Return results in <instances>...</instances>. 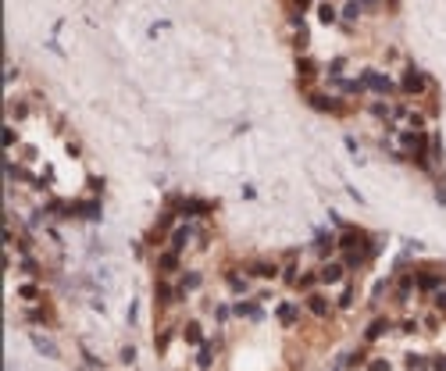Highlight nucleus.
<instances>
[{
  "label": "nucleus",
  "instance_id": "f257e3e1",
  "mask_svg": "<svg viewBox=\"0 0 446 371\" xmlns=\"http://www.w3.org/2000/svg\"><path fill=\"white\" fill-rule=\"evenodd\" d=\"M400 90H403V93H425V90H428V79H425L421 71H403Z\"/></svg>",
  "mask_w": 446,
  "mask_h": 371
},
{
  "label": "nucleus",
  "instance_id": "f03ea898",
  "mask_svg": "<svg viewBox=\"0 0 446 371\" xmlns=\"http://www.w3.org/2000/svg\"><path fill=\"white\" fill-rule=\"evenodd\" d=\"M343 275H346V264H339V261H329L325 268L318 271V278L325 282V285H339V282H343Z\"/></svg>",
  "mask_w": 446,
  "mask_h": 371
},
{
  "label": "nucleus",
  "instance_id": "7ed1b4c3",
  "mask_svg": "<svg viewBox=\"0 0 446 371\" xmlns=\"http://www.w3.org/2000/svg\"><path fill=\"white\" fill-rule=\"evenodd\" d=\"M211 211V203H204V200H179V214L182 218H204Z\"/></svg>",
  "mask_w": 446,
  "mask_h": 371
},
{
  "label": "nucleus",
  "instance_id": "20e7f679",
  "mask_svg": "<svg viewBox=\"0 0 446 371\" xmlns=\"http://www.w3.org/2000/svg\"><path fill=\"white\" fill-rule=\"evenodd\" d=\"M29 343L39 350V353H43V357H50V360H57L61 353H57V343H50L47 336H39V332H29Z\"/></svg>",
  "mask_w": 446,
  "mask_h": 371
},
{
  "label": "nucleus",
  "instance_id": "39448f33",
  "mask_svg": "<svg viewBox=\"0 0 446 371\" xmlns=\"http://www.w3.org/2000/svg\"><path fill=\"white\" fill-rule=\"evenodd\" d=\"M307 104H311V107H318V111H332V114H336V111H343V104H336V100H332V97H325V93H307Z\"/></svg>",
  "mask_w": 446,
  "mask_h": 371
},
{
  "label": "nucleus",
  "instance_id": "423d86ee",
  "mask_svg": "<svg viewBox=\"0 0 446 371\" xmlns=\"http://www.w3.org/2000/svg\"><path fill=\"white\" fill-rule=\"evenodd\" d=\"M157 271H161V275H175V271H179V250H172V254H161V261H157Z\"/></svg>",
  "mask_w": 446,
  "mask_h": 371
},
{
  "label": "nucleus",
  "instance_id": "0eeeda50",
  "mask_svg": "<svg viewBox=\"0 0 446 371\" xmlns=\"http://www.w3.org/2000/svg\"><path fill=\"white\" fill-rule=\"evenodd\" d=\"M250 275H254V278H275L278 268H275L271 261H254V264H250Z\"/></svg>",
  "mask_w": 446,
  "mask_h": 371
},
{
  "label": "nucleus",
  "instance_id": "6e6552de",
  "mask_svg": "<svg viewBox=\"0 0 446 371\" xmlns=\"http://www.w3.org/2000/svg\"><path fill=\"white\" fill-rule=\"evenodd\" d=\"M307 311L318 314V318H325V314H329V300L321 296V293H311V296H307Z\"/></svg>",
  "mask_w": 446,
  "mask_h": 371
},
{
  "label": "nucleus",
  "instance_id": "1a4fd4ad",
  "mask_svg": "<svg viewBox=\"0 0 446 371\" xmlns=\"http://www.w3.org/2000/svg\"><path fill=\"white\" fill-rule=\"evenodd\" d=\"M364 82H368L371 90H379V93H393V82H389L386 75H375V71H368V75H364Z\"/></svg>",
  "mask_w": 446,
  "mask_h": 371
},
{
  "label": "nucleus",
  "instance_id": "9d476101",
  "mask_svg": "<svg viewBox=\"0 0 446 371\" xmlns=\"http://www.w3.org/2000/svg\"><path fill=\"white\" fill-rule=\"evenodd\" d=\"M418 285L432 293V289H439V285H442V275H428V271H421V275H418Z\"/></svg>",
  "mask_w": 446,
  "mask_h": 371
},
{
  "label": "nucleus",
  "instance_id": "9b49d317",
  "mask_svg": "<svg viewBox=\"0 0 446 371\" xmlns=\"http://www.w3.org/2000/svg\"><path fill=\"white\" fill-rule=\"evenodd\" d=\"M386 328H389V321H386V318H375V321L368 325V332H364V336H368V339H379Z\"/></svg>",
  "mask_w": 446,
  "mask_h": 371
},
{
  "label": "nucleus",
  "instance_id": "f8f14e48",
  "mask_svg": "<svg viewBox=\"0 0 446 371\" xmlns=\"http://www.w3.org/2000/svg\"><path fill=\"white\" fill-rule=\"evenodd\" d=\"M336 307H339V311H350V307H353V289H350V285H343V293L336 296Z\"/></svg>",
  "mask_w": 446,
  "mask_h": 371
},
{
  "label": "nucleus",
  "instance_id": "ddd939ff",
  "mask_svg": "<svg viewBox=\"0 0 446 371\" xmlns=\"http://www.w3.org/2000/svg\"><path fill=\"white\" fill-rule=\"evenodd\" d=\"M214 364V350L211 346H200V353H196V367H211Z\"/></svg>",
  "mask_w": 446,
  "mask_h": 371
},
{
  "label": "nucleus",
  "instance_id": "4468645a",
  "mask_svg": "<svg viewBox=\"0 0 446 371\" xmlns=\"http://www.w3.org/2000/svg\"><path fill=\"white\" fill-rule=\"evenodd\" d=\"M186 339H189V343H204V328H200L196 321H189V325H186Z\"/></svg>",
  "mask_w": 446,
  "mask_h": 371
},
{
  "label": "nucleus",
  "instance_id": "2eb2a0df",
  "mask_svg": "<svg viewBox=\"0 0 446 371\" xmlns=\"http://www.w3.org/2000/svg\"><path fill=\"white\" fill-rule=\"evenodd\" d=\"M186 239H189V229H175V232H172V250H182Z\"/></svg>",
  "mask_w": 446,
  "mask_h": 371
},
{
  "label": "nucleus",
  "instance_id": "dca6fc26",
  "mask_svg": "<svg viewBox=\"0 0 446 371\" xmlns=\"http://www.w3.org/2000/svg\"><path fill=\"white\" fill-rule=\"evenodd\" d=\"M318 18L325 22V25H329V22H336V11H332V4H318Z\"/></svg>",
  "mask_w": 446,
  "mask_h": 371
},
{
  "label": "nucleus",
  "instance_id": "f3484780",
  "mask_svg": "<svg viewBox=\"0 0 446 371\" xmlns=\"http://www.w3.org/2000/svg\"><path fill=\"white\" fill-rule=\"evenodd\" d=\"M196 285H200V275H196V271H189V275L182 278V285H179V293H186V289H196Z\"/></svg>",
  "mask_w": 446,
  "mask_h": 371
},
{
  "label": "nucleus",
  "instance_id": "a211bd4d",
  "mask_svg": "<svg viewBox=\"0 0 446 371\" xmlns=\"http://www.w3.org/2000/svg\"><path fill=\"white\" fill-rule=\"evenodd\" d=\"M357 15H360V4H357V0H350V4L343 8V18L346 22H357Z\"/></svg>",
  "mask_w": 446,
  "mask_h": 371
},
{
  "label": "nucleus",
  "instance_id": "6ab92c4d",
  "mask_svg": "<svg viewBox=\"0 0 446 371\" xmlns=\"http://www.w3.org/2000/svg\"><path fill=\"white\" fill-rule=\"evenodd\" d=\"M296 68H300V75H304V79H311V75L318 71V64H314V61H307V57H300V64H296Z\"/></svg>",
  "mask_w": 446,
  "mask_h": 371
},
{
  "label": "nucleus",
  "instance_id": "aec40b11",
  "mask_svg": "<svg viewBox=\"0 0 446 371\" xmlns=\"http://www.w3.org/2000/svg\"><path fill=\"white\" fill-rule=\"evenodd\" d=\"M278 318H282V321L289 325V321L296 318V307H293V304H282V307H278Z\"/></svg>",
  "mask_w": 446,
  "mask_h": 371
},
{
  "label": "nucleus",
  "instance_id": "412c9836",
  "mask_svg": "<svg viewBox=\"0 0 446 371\" xmlns=\"http://www.w3.org/2000/svg\"><path fill=\"white\" fill-rule=\"evenodd\" d=\"M225 278H229V285H232L236 293H243V289H247V278H243V275H225Z\"/></svg>",
  "mask_w": 446,
  "mask_h": 371
},
{
  "label": "nucleus",
  "instance_id": "4be33fe9",
  "mask_svg": "<svg viewBox=\"0 0 446 371\" xmlns=\"http://www.w3.org/2000/svg\"><path fill=\"white\" fill-rule=\"evenodd\" d=\"M314 278H318V275H311V271H307V275H300V278H296V285H300V289H311Z\"/></svg>",
  "mask_w": 446,
  "mask_h": 371
},
{
  "label": "nucleus",
  "instance_id": "5701e85b",
  "mask_svg": "<svg viewBox=\"0 0 446 371\" xmlns=\"http://www.w3.org/2000/svg\"><path fill=\"white\" fill-rule=\"evenodd\" d=\"M368 371H393V367H389V360H371Z\"/></svg>",
  "mask_w": 446,
  "mask_h": 371
},
{
  "label": "nucleus",
  "instance_id": "b1692460",
  "mask_svg": "<svg viewBox=\"0 0 446 371\" xmlns=\"http://www.w3.org/2000/svg\"><path fill=\"white\" fill-rule=\"evenodd\" d=\"M132 360H136V350L125 346V350H121V364H132Z\"/></svg>",
  "mask_w": 446,
  "mask_h": 371
},
{
  "label": "nucleus",
  "instance_id": "393cba45",
  "mask_svg": "<svg viewBox=\"0 0 446 371\" xmlns=\"http://www.w3.org/2000/svg\"><path fill=\"white\" fill-rule=\"evenodd\" d=\"M435 307H439V311H446V293H439V296H435Z\"/></svg>",
  "mask_w": 446,
  "mask_h": 371
},
{
  "label": "nucleus",
  "instance_id": "a878e982",
  "mask_svg": "<svg viewBox=\"0 0 446 371\" xmlns=\"http://www.w3.org/2000/svg\"><path fill=\"white\" fill-rule=\"evenodd\" d=\"M368 4H375V0H368Z\"/></svg>",
  "mask_w": 446,
  "mask_h": 371
}]
</instances>
